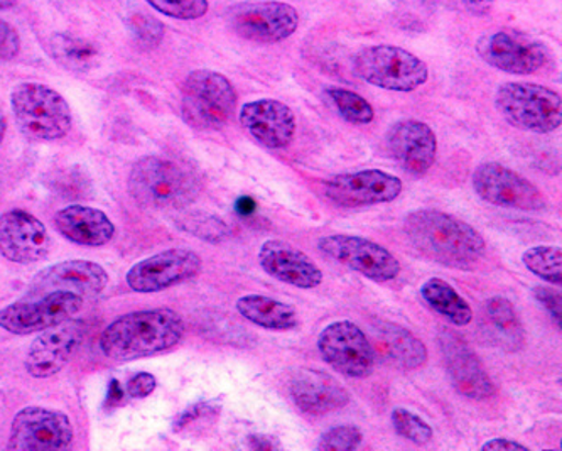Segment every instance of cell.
Returning a JSON list of instances; mask_svg holds the SVG:
<instances>
[{"label":"cell","mask_w":562,"mask_h":451,"mask_svg":"<svg viewBox=\"0 0 562 451\" xmlns=\"http://www.w3.org/2000/svg\"><path fill=\"white\" fill-rule=\"evenodd\" d=\"M411 246L436 264L470 271L486 253V243L473 225L441 210H414L404 221Z\"/></svg>","instance_id":"1"},{"label":"cell","mask_w":562,"mask_h":451,"mask_svg":"<svg viewBox=\"0 0 562 451\" xmlns=\"http://www.w3.org/2000/svg\"><path fill=\"white\" fill-rule=\"evenodd\" d=\"M184 330L183 318L171 308L127 313L103 330L100 349L115 362L144 359L175 349Z\"/></svg>","instance_id":"2"},{"label":"cell","mask_w":562,"mask_h":451,"mask_svg":"<svg viewBox=\"0 0 562 451\" xmlns=\"http://www.w3.org/2000/svg\"><path fill=\"white\" fill-rule=\"evenodd\" d=\"M128 191L132 199L147 208H184L196 200L201 181L190 166L159 156H146L132 168Z\"/></svg>","instance_id":"3"},{"label":"cell","mask_w":562,"mask_h":451,"mask_svg":"<svg viewBox=\"0 0 562 451\" xmlns=\"http://www.w3.org/2000/svg\"><path fill=\"white\" fill-rule=\"evenodd\" d=\"M11 109L19 131L31 140H58L74 124L70 103L48 84L22 81L11 92Z\"/></svg>","instance_id":"4"},{"label":"cell","mask_w":562,"mask_h":451,"mask_svg":"<svg viewBox=\"0 0 562 451\" xmlns=\"http://www.w3.org/2000/svg\"><path fill=\"white\" fill-rule=\"evenodd\" d=\"M234 83L220 71L200 68L191 71L181 89V117L196 131L225 127L237 109Z\"/></svg>","instance_id":"5"},{"label":"cell","mask_w":562,"mask_h":451,"mask_svg":"<svg viewBox=\"0 0 562 451\" xmlns=\"http://www.w3.org/2000/svg\"><path fill=\"white\" fill-rule=\"evenodd\" d=\"M502 117L526 133L551 134L562 124V100L554 90L537 83L508 81L495 93Z\"/></svg>","instance_id":"6"},{"label":"cell","mask_w":562,"mask_h":451,"mask_svg":"<svg viewBox=\"0 0 562 451\" xmlns=\"http://www.w3.org/2000/svg\"><path fill=\"white\" fill-rule=\"evenodd\" d=\"M351 68L360 80L389 92H414L429 80V68L419 56L392 45L360 49Z\"/></svg>","instance_id":"7"},{"label":"cell","mask_w":562,"mask_h":451,"mask_svg":"<svg viewBox=\"0 0 562 451\" xmlns=\"http://www.w3.org/2000/svg\"><path fill=\"white\" fill-rule=\"evenodd\" d=\"M227 24L241 40L276 45L289 40L300 27V12L296 8L278 0L240 2L228 9Z\"/></svg>","instance_id":"8"},{"label":"cell","mask_w":562,"mask_h":451,"mask_svg":"<svg viewBox=\"0 0 562 451\" xmlns=\"http://www.w3.org/2000/svg\"><path fill=\"white\" fill-rule=\"evenodd\" d=\"M476 195L488 205L517 212L541 213L548 200L532 181L502 162H483L471 177Z\"/></svg>","instance_id":"9"},{"label":"cell","mask_w":562,"mask_h":451,"mask_svg":"<svg viewBox=\"0 0 562 451\" xmlns=\"http://www.w3.org/2000/svg\"><path fill=\"white\" fill-rule=\"evenodd\" d=\"M318 249L329 261L375 283H389L401 274V262L391 250L360 235H326L318 240Z\"/></svg>","instance_id":"10"},{"label":"cell","mask_w":562,"mask_h":451,"mask_svg":"<svg viewBox=\"0 0 562 451\" xmlns=\"http://www.w3.org/2000/svg\"><path fill=\"white\" fill-rule=\"evenodd\" d=\"M83 303V296L74 291H49L37 300H19L0 309V327L14 335L37 334L74 318Z\"/></svg>","instance_id":"11"},{"label":"cell","mask_w":562,"mask_h":451,"mask_svg":"<svg viewBox=\"0 0 562 451\" xmlns=\"http://www.w3.org/2000/svg\"><path fill=\"white\" fill-rule=\"evenodd\" d=\"M318 350L329 368L348 379L369 377L375 368V349L366 331L350 319L323 328Z\"/></svg>","instance_id":"12"},{"label":"cell","mask_w":562,"mask_h":451,"mask_svg":"<svg viewBox=\"0 0 562 451\" xmlns=\"http://www.w3.org/2000/svg\"><path fill=\"white\" fill-rule=\"evenodd\" d=\"M476 53L488 67L519 77L537 74L551 59V52L542 41L512 31L483 34L476 41Z\"/></svg>","instance_id":"13"},{"label":"cell","mask_w":562,"mask_h":451,"mask_svg":"<svg viewBox=\"0 0 562 451\" xmlns=\"http://www.w3.org/2000/svg\"><path fill=\"white\" fill-rule=\"evenodd\" d=\"M75 429L65 413L48 407H24L12 419L8 450L58 451L74 444Z\"/></svg>","instance_id":"14"},{"label":"cell","mask_w":562,"mask_h":451,"mask_svg":"<svg viewBox=\"0 0 562 451\" xmlns=\"http://www.w3.org/2000/svg\"><path fill=\"white\" fill-rule=\"evenodd\" d=\"M404 184L398 177L382 169H362L336 174L323 183V195L340 208H366L398 199Z\"/></svg>","instance_id":"15"},{"label":"cell","mask_w":562,"mask_h":451,"mask_svg":"<svg viewBox=\"0 0 562 451\" xmlns=\"http://www.w3.org/2000/svg\"><path fill=\"white\" fill-rule=\"evenodd\" d=\"M203 261L191 249H168L132 266L127 284L136 293H161L196 278Z\"/></svg>","instance_id":"16"},{"label":"cell","mask_w":562,"mask_h":451,"mask_svg":"<svg viewBox=\"0 0 562 451\" xmlns=\"http://www.w3.org/2000/svg\"><path fill=\"white\" fill-rule=\"evenodd\" d=\"M438 341L446 371L460 396L471 401H486L495 396L497 387L493 384L482 360L463 337L445 328L439 334Z\"/></svg>","instance_id":"17"},{"label":"cell","mask_w":562,"mask_h":451,"mask_svg":"<svg viewBox=\"0 0 562 451\" xmlns=\"http://www.w3.org/2000/svg\"><path fill=\"white\" fill-rule=\"evenodd\" d=\"M85 334L87 327L80 319H68L65 324L41 331L24 360L27 374L36 379L59 374L81 346Z\"/></svg>","instance_id":"18"},{"label":"cell","mask_w":562,"mask_h":451,"mask_svg":"<svg viewBox=\"0 0 562 451\" xmlns=\"http://www.w3.org/2000/svg\"><path fill=\"white\" fill-rule=\"evenodd\" d=\"M389 153L406 173L424 177L438 155V137L431 125L417 119H402L391 125L385 136Z\"/></svg>","instance_id":"19"},{"label":"cell","mask_w":562,"mask_h":451,"mask_svg":"<svg viewBox=\"0 0 562 451\" xmlns=\"http://www.w3.org/2000/svg\"><path fill=\"white\" fill-rule=\"evenodd\" d=\"M48 228L26 210L0 215V253L15 264H34L48 256Z\"/></svg>","instance_id":"20"},{"label":"cell","mask_w":562,"mask_h":451,"mask_svg":"<svg viewBox=\"0 0 562 451\" xmlns=\"http://www.w3.org/2000/svg\"><path fill=\"white\" fill-rule=\"evenodd\" d=\"M241 127L267 149L281 150L296 137V114L281 100L259 99L240 109Z\"/></svg>","instance_id":"21"},{"label":"cell","mask_w":562,"mask_h":451,"mask_svg":"<svg viewBox=\"0 0 562 451\" xmlns=\"http://www.w3.org/2000/svg\"><path fill=\"white\" fill-rule=\"evenodd\" d=\"M289 396L304 415L323 416L348 406L350 393L331 374L301 369L289 379Z\"/></svg>","instance_id":"22"},{"label":"cell","mask_w":562,"mask_h":451,"mask_svg":"<svg viewBox=\"0 0 562 451\" xmlns=\"http://www.w3.org/2000/svg\"><path fill=\"white\" fill-rule=\"evenodd\" d=\"M259 266L281 283L300 290L322 286L325 278L310 256L285 240H266L259 249Z\"/></svg>","instance_id":"23"},{"label":"cell","mask_w":562,"mask_h":451,"mask_svg":"<svg viewBox=\"0 0 562 451\" xmlns=\"http://www.w3.org/2000/svg\"><path fill=\"white\" fill-rule=\"evenodd\" d=\"M109 284V274L102 266L83 259L59 262L43 269L31 281V296L49 291H74L81 296H97Z\"/></svg>","instance_id":"24"},{"label":"cell","mask_w":562,"mask_h":451,"mask_svg":"<svg viewBox=\"0 0 562 451\" xmlns=\"http://www.w3.org/2000/svg\"><path fill=\"white\" fill-rule=\"evenodd\" d=\"M55 225L66 240L77 246L102 247L115 237L114 222L102 210L92 206H66L56 213Z\"/></svg>","instance_id":"25"},{"label":"cell","mask_w":562,"mask_h":451,"mask_svg":"<svg viewBox=\"0 0 562 451\" xmlns=\"http://www.w3.org/2000/svg\"><path fill=\"white\" fill-rule=\"evenodd\" d=\"M372 331L380 356L392 368L416 371L426 363V346L407 328L391 322H376Z\"/></svg>","instance_id":"26"},{"label":"cell","mask_w":562,"mask_h":451,"mask_svg":"<svg viewBox=\"0 0 562 451\" xmlns=\"http://www.w3.org/2000/svg\"><path fill=\"white\" fill-rule=\"evenodd\" d=\"M235 306L240 316L263 330L289 331L300 325V316L294 306L271 296L245 294Z\"/></svg>","instance_id":"27"},{"label":"cell","mask_w":562,"mask_h":451,"mask_svg":"<svg viewBox=\"0 0 562 451\" xmlns=\"http://www.w3.org/2000/svg\"><path fill=\"white\" fill-rule=\"evenodd\" d=\"M485 316L488 319L490 331L504 349L508 352L522 349L526 343V331L510 300L504 296L490 297L485 305Z\"/></svg>","instance_id":"28"},{"label":"cell","mask_w":562,"mask_h":451,"mask_svg":"<svg viewBox=\"0 0 562 451\" xmlns=\"http://www.w3.org/2000/svg\"><path fill=\"white\" fill-rule=\"evenodd\" d=\"M420 296L436 313L454 327H467L473 322V309L468 301L445 279L431 278L420 286Z\"/></svg>","instance_id":"29"},{"label":"cell","mask_w":562,"mask_h":451,"mask_svg":"<svg viewBox=\"0 0 562 451\" xmlns=\"http://www.w3.org/2000/svg\"><path fill=\"white\" fill-rule=\"evenodd\" d=\"M49 53L53 58L71 71H87L95 67L99 49L90 41L71 34H56L49 41Z\"/></svg>","instance_id":"30"},{"label":"cell","mask_w":562,"mask_h":451,"mask_svg":"<svg viewBox=\"0 0 562 451\" xmlns=\"http://www.w3.org/2000/svg\"><path fill=\"white\" fill-rule=\"evenodd\" d=\"M325 95L348 124L369 125L375 119L372 103L363 99L362 95H358L353 90L344 89V87H328L325 90Z\"/></svg>","instance_id":"31"},{"label":"cell","mask_w":562,"mask_h":451,"mask_svg":"<svg viewBox=\"0 0 562 451\" xmlns=\"http://www.w3.org/2000/svg\"><path fill=\"white\" fill-rule=\"evenodd\" d=\"M527 271L551 286L562 284V250L558 246H536L522 253Z\"/></svg>","instance_id":"32"},{"label":"cell","mask_w":562,"mask_h":451,"mask_svg":"<svg viewBox=\"0 0 562 451\" xmlns=\"http://www.w3.org/2000/svg\"><path fill=\"white\" fill-rule=\"evenodd\" d=\"M179 227L190 232L198 239L206 243L220 244L231 239L232 230L222 218L210 215V213H190L179 221Z\"/></svg>","instance_id":"33"},{"label":"cell","mask_w":562,"mask_h":451,"mask_svg":"<svg viewBox=\"0 0 562 451\" xmlns=\"http://www.w3.org/2000/svg\"><path fill=\"white\" fill-rule=\"evenodd\" d=\"M391 419L395 433L411 443L423 447V444L431 443L432 437H435L431 425L406 407H394Z\"/></svg>","instance_id":"34"},{"label":"cell","mask_w":562,"mask_h":451,"mask_svg":"<svg viewBox=\"0 0 562 451\" xmlns=\"http://www.w3.org/2000/svg\"><path fill=\"white\" fill-rule=\"evenodd\" d=\"M127 26L140 48H157L165 40V24L146 12H132L127 19Z\"/></svg>","instance_id":"35"},{"label":"cell","mask_w":562,"mask_h":451,"mask_svg":"<svg viewBox=\"0 0 562 451\" xmlns=\"http://www.w3.org/2000/svg\"><path fill=\"white\" fill-rule=\"evenodd\" d=\"M146 2L159 14L178 19V21H196L205 18L210 11L209 0H146Z\"/></svg>","instance_id":"36"},{"label":"cell","mask_w":562,"mask_h":451,"mask_svg":"<svg viewBox=\"0 0 562 451\" xmlns=\"http://www.w3.org/2000/svg\"><path fill=\"white\" fill-rule=\"evenodd\" d=\"M363 433L353 425H340L329 428L318 441L319 451H351L360 448Z\"/></svg>","instance_id":"37"},{"label":"cell","mask_w":562,"mask_h":451,"mask_svg":"<svg viewBox=\"0 0 562 451\" xmlns=\"http://www.w3.org/2000/svg\"><path fill=\"white\" fill-rule=\"evenodd\" d=\"M533 297H536L537 303L549 313L552 322H554L558 330L562 328V301L561 293L555 291L554 287L549 286H536L533 287Z\"/></svg>","instance_id":"38"},{"label":"cell","mask_w":562,"mask_h":451,"mask_svg":"<svg viewBox=\"0 0 562 451\" xmlns=\"http://www.w3.org/2000/svg\"><path fill=\"white\" fill-rule=\"evenodd\" d=\"M21 52V36L8 21L0 18V61L14 59Z\"/></svg>","instance_id":"39"},{"label":"cell","mask_w":562,"mask_h":451,"mask_svg":"<svg viewBox=\"0 0 562 451\" xmlns=\"http://www.w3.org/2000/svg\"><path fill=\"white\" fill-rule=\"evenodd\" d=\"M156 375L149 374V372H140V374L134 375L127 382L125 393H127L128 397H134V399H143V397L150 396L156 391Z\"/></svg>","instance_id":"40"},{"label":"cell","mask_w":562,"mask_h":451,"mask_svg":"<svg viewBox=\"0 0 562 451\" xmlns=\"http://www.w3.org/2000/svg\"><path fill=\"white\" fill-rule=\"evenodd\" d=\"M216 413H220L218 401L194 404L193 407H190V409H187L183 415L179 416L178 421H176V429H181L183 426L190 425L194 419L203 418V416L216 415Z\"/></svg>","instance_id":"41"},{"label":"cell","mask_w":562,"mask_h":451,"mask_svg":"<svg viewBox=\"0 0 562 451\" xmlns=\"http://www.w3.org/2000/svg\"><path fill=\"white\" fill-rule=\"evenodd\" d=\"M247 444H249L250 450L256 451H274L282 448L281 441L276 437H271V435H250Z\"/></svg>","instance_id":"42"},{"label":"cell","mask_w":562,"mask_h":451,"mask_svg":"<svg viewBox=\"0 0 562 451\" xmlns=\"http://www.w3.org/2000/svg\"><path fill=\"white\" fill-rule=\"evenodd\" d=\"M486 450H529V448L519 443V441L510 440V438H493V440L483 444L482 451Z\"/></svg>","instance_id":"43"},{"label":"cell","mask_w":562,"mask_h":451,"mask_svg":"<svg viewBox=\"0 0 562 451\" xmlns=\"http://www.w3.org/2000/svg\"><path fill=\"white\" fill-rule=\"evenodd\" d=\"M497 0H461L463 8L470 12L471 15H486L492 11Z\"/></svg>","instance_id":"44"},{"label":"cell","mask_w":562,"mask_h":451,"mask_svg":"<svg viewBox=\"0 0 562 451\" xmlns=\"http://www.w3.org/2000/svg\"><path fill=\"white\" fill-rule=\"evenodd\" d=\"M238 212L245 213H252L254 210H256V202H254L252 199H241L240 202H238Z\"/></svg>","instance_id":"45"},{"label":"cell","mask_w":562,"mask_h":451,"mask_svg":"<svg viewBox=\"0 0 562 451\" xmlns=\"http://www.w3.org/2000/svg\"><path fill=\"white\" fill-rule=\"evenodd\" d=\"M5 131H8V121H5L4 112L0 109V144L4 140Z\"/></svg>","instance_id":"46"},{"label":"cell","mask_w":562,"mask_h":451,"mask_svg":"<svg viewBox=\"0 0 562 451\" xmlns=\"http://www.w3.org/2000/svg\"><path fill=\"white\" fill-rule=\"evenodd\" d=\"M18 4V0H0V11H9Z\"/></svg>","instance_id":"47"}]
</instances>
